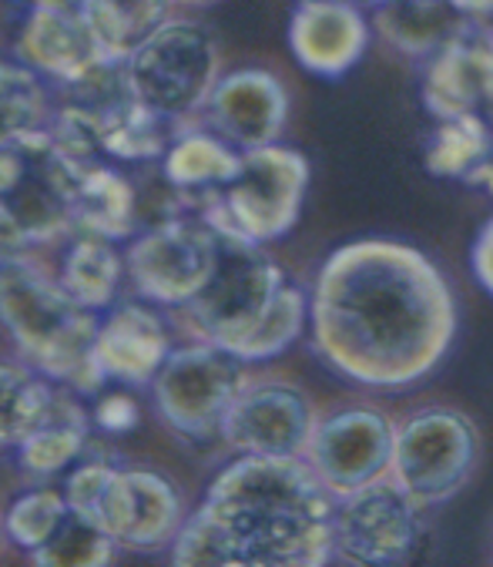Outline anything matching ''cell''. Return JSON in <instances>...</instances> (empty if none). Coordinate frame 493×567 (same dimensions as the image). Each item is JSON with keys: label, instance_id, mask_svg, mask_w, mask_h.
<instances>
[{"label": "cell", "instance_id": "obj_30", "mask_svg": "<svg viewBox=\"0 0 493 567\" xmlns=\"http://www.w3.org/2000/svg\"><path fill=\"white\" fill-rule=\"evenodd\" d=\"M111 557H114L111 534H104L94 520L74 511H68L54 537L31 554L38 567H101V564H111Z\"/></svg>", "mask_w": 493, "mask_h": 567}, {"label": "cell", "instance_id": "obj_15", "mask_svg": "<svg viewBox=\"0 0 493 567\" xmlns=\"http://www.w3.org/2000/svg\"><path fill=\"white\" fill-rule=\"evenodd\" d=\"M369 28L356 0H299L289 21V48L316 78H342L366 51Z\"/></svg>", "mask_w": 493, "mask_h": 567}, {"label": "cell", "instance_id": "obj_4", "mask_svg": "<svg viewBox=\"0 0 493 567\" xmlns=\"http://www.w3.org/2000/svg\"><path fill=\"white\" fill-rule=\"evenodd\" d=\"M309 185V162L296 148L266 145L242 152L238 175L202 202V218L218 233L249 243H276L299 221Z\"/></svg>", "mask_w": 493, "mask_h": 567}, {"label": "cell", "instance_id": "obj_38", "mask_svg": "<svg viewBox=\"0 0 493 567\" xmlns=\"http://www.w3.org/2000/svg\"><path fill=\"white\" fill-rule=\"evenodd\" d=\"M28 4H34V8H84L88 0H28Z\"/></svg>", "mask_w": 493, "mask_h": 567}, {"label": "cell", "instance_id": "obj_14", "mask_svg": "<svg viewBox=\"0 0 493 567\" xmlns=\"http://www.w3.org/2000/svg\"><path fill=\"white\" fill-rule=\"evenodd\" d=\"M205 115L215 135H222L238 152H253L279 142L289 118V94L276 74L245 68L218 78L215 91L208 94Z\"/></svg>", "mask_w": 493, "mask_h": 567}, {"label": "cell", "instance_id": "obj_29", "mask_svg": "<svg viewBox=\"0 0 493 567\" xmlns=\"http://www.w3.org/2000/svg\"><path fill=\"white\" fill-rule=\"evenodd\" d=\"M48 91L34 68L0 64V142H24L38 132H48Z\"/></svg>", "mask_w": 493, "mask_h": 567}, {"label": "cell", "instance_id": "obj_13", "mask_svg": "<svg viewBox=\"0 0 493 567\" xmlns=\"http://www.w3.org/2000/svg\"><path fill=\"white\" fill-rule=\"evenodd\" d=\"M91 520L129 550H158L182 527L175 487L152 471H111Z\"/></svg>", "mask_w": 493, "mask_h": 567}, {"label": "cell", "instance_id": "obj_18", "mask_svg": "<svg viewBox=\"0 0 493 567\" xmlns=\"http://www.w3.org/2000/svg\"><path fill=\"white\" fill-rule=\"evenodd\" d=\"M168 357V329L162 316L145 306H121L97 326L94 363L104 373V380H117L129 386L155 383Z\"/></svg>", "mask_w": 493, "mask_h": 567}, {"label": "cell", "instance_id": "obj_36", "mask_svg": "<svg viewBox=\"0 0 493 567\" xmlns=\"http://www.w3.org/2000/svg\"><path fill=\"white\" fill-rule=\"evenodd\" d=\"M463 185H470V188H480V192H486V195H493V148L483 155V162L466 175V182Z\"/></svg>", "mask_w": 493, "mask_h": 567}, {"label": "cell", "instance_id": "obj_12", "mask_svg": "<svg viewBox=\"0 0 493 567\" xmlns=\"http://www.w3.org/2000/svg\"><path fill=\"white\" fill-rule=\"evenodd\" d=\"M312 403L289 383L245 386L228 406L218 436L235 453L253 457H302L316 430Z\"/></svg>", "mask_w": 493, "mask_h": 567}, {"label": "cell", "instance_id": "obj_11", "mask_svg": "<svg viewBox=\"0 0 493 567\" xmlns=\"http://www.w3.org/2000/svg\"><path fill=\"white\" fill-rule=\"evenodd\" d=\"M393 446L397 426L383 413L342 410L316 423L302 457L339 501L390 477Z\"/></svg>", "mask_w": 493, "mask_h": 567}, {"label": "cell", "instance_id": "obj_10", "mask_svg": "<svg viewBox=\"0 0 493 567\" xmlns=\"http://www.w3.org/2000/svg\"><path fill=\"white\" fill-rule=\"evenodd\" d=\"M218 262V233L205 218H165L129 249L135 289L162 306H188Z\"/></svg>", "mask_w": 493, "mask_h": 567}, {"label": "cell", "instance_id": "obj_19", "mask_svg": "<svg viewBox=\"0 0 493 567\" xmlns=\"http://www.w3.org/2000/svg\"><path fill=\"white\" fill-rule=\"evenodd\" d=\"M473 21L453 0H387L377 8V31L407 58H430Z\"/></svg>", "mask_w": 493, "mask_h": 567}, {"label": "cell", "instance_id": "obj_16", "mask_svg": "<svg viewBox=\"0 0 493 567\" xmlns=\"http://www.w3.org/2000/svg\"><path fill=\"white\" fill-rule=\"evenodd\" d=\"M18 54L28 68L64 81H84L111 54L101 48L84 8H34L21 28Z\"/></svg>", "mask_w": 493, "mask_h": 567}, {"label": "cell", "instance_id": "obj_28", "mask_svg": "<svg viewBox=\"0 0 493 567\" xmlns=\"http://www.w3.org/2000/svg\"><path fill=\"white\" fill-rule=\"evenodd\" d=\"M309 319V302L296 286H283L273 299V306L263 312V319L245 332L238 343L228 347L242 363H263L279 353H286L296 339L302 336V326Z\"/></svg>", "mask_w": 493, "mask_h": 567}, {"label": "cell", "instance_id": "obj_34", "mask_svg": "<svg viewBox=\"0 0 493 567\" xmlns=\"http://www.w3.org/2000/svg\"><path fill=\"white\" fill-rule=\"evenodd\" d=\"M28 168V145L24 142H0V198L11 195Z\"/></svg>", "mask_w": 493, "mask_h": 567}, {"label": "cell", "instance_id": "obj_39", "mask_svg": "<svg viewBox=\"0 0 493 567\" xmlns=\"http://www.w3.org/2000/svg\"><path fill=\"white\" fill-rule=\"evenodd\" d=\"M480 115L486 118V125L493 128V81H490V87H486V94H483V104H480Z\"/></svg>", "mask_w": 493, "mask_h": 567}, {"label": "cell", "instance_id": "obj_27", "mask_svg": "<svg viewBox=\"0 0 493 567\" xmlns=\"http://www.w3.org/2000/svg\"><path fill=\"white\" fill-rule=\"evenodd\" d=\"M54 403L44 373L0 363V446H21Z\"/></svg>", "mask_w": 493, "mask_h": 567}, {"label": "cell", "instance_id": "obj_21", "mask_svg": "<svg viewBox=\"0 0 493 567\" xmlns=\"http://www.w3.org/2000/svg\"><path fill=\"white\" fill-rule=\"evenodd\" d=\"M135 218L138 202L125 175L104 165H91L81 172L74 188V225L81 233H94L117 243L135 233Z\"/></svg>", "mask_w": 493, "mask_h": 567}, {"label": "cell", "instance_id": "obj_6", "mask_svg": "<svg viewBox=\"0 0 493 567\" xmlns=\"http://www.w3.org/2000/svg\"><path fill=\"white\" fill-rule=\"evenodd\" d=\"M132 94L168 118H185L208 104L218 84L215 38L192 21H165L129 58Z\"/></svg>", "mask_w": 493, "mask_h": 567}, {"label": "cell", "instance_id": "obj_7", "mask_svg": "<svg viewBox=\"0 0 493 567\" xmlns=\"http://www.w3.org/2000/svg\"><path fill=\"white\" fill-rule=\"evenodd\" d=\"M480 436L456 410H423L397 426L390 477L420 504L436 507L463 491L476 467Z\"/></svg>", "mask_w": 493, "mask_h": 567}, {"label": "cell", "instance_id": "obj_23", "mask_svg": "<svg viewBox=\"0 0 493 567\" xmlns=\"http://www.w3.org/2000/svg\"><path fill=\"white\" fill-rule=\"evenodd\" d=\"M101 125V148L111 158L121 162H152V158H165V152L172 148V128L178 118H168L162 111H152L148 104H142L135 94L129 101H121L117 107L104 111V115H94Z\"/></svg>", "mask_w": 493, "mask_h": 567}, {"label": "cell", "instance_id": "obj_25", "mask_svg": "<svg viewBox=\"0 0 493 567\" xmlns=\"http://www.w3.org/2000/svg\"><path fill=\"white\" fill-rule=\"evenodd\" d=\"M84 14L111 58H132L168 21V0H88Z\"/></svg>", "mask_w": 493, "mask_h": 567}, {"label": "cell", "instance_id": "obj_20", "mask_svg": "<svg viewBox=\"0 0 493 567\" xmlns=\"http://www.w3.org/2000/svg\"><path fill=\"white\" fill-rule=\"evenodd\" d=\"M242 168V152L212 132H188L172 142L165 152V182L182 195H198V205L222 192Z\"/></svg>", "mask_w": 493, "mask_h": 567}, {"label": "cell", "instance_id": "obj_17", "mask_svg": "<svg viewBox=\"0 0 493 567\" xmlns=\"http://www.w3.org/2000/svg\"><path fill=\"white\" fill-rule=\"evenodd\" d=\"M493 81V41L490 31L466 28L436 54L427 58L423 104L433 118L473 115Z\"/></svg>", "mask_w": 493, "mask_h": 567}, {"label": "cell", "instance_id": "obj_24", "mask_svg": "<svg viewBox=\"0 0 493 567\" xmlns=\"http://www.w3.org/2000/svg\"><path fill=\"white\" fill-rule=\"evenodd\" d=\"M121 276H125V262H121L114 243L94 233H81L61 266V286L91 312L107 309L114 302Z\"/></svg>", "mask_w": 493, "mask_h": 567}, {"label": "cell", "instance_id": "obj_1", "mask_svg": "<svg viewBox=\"0 0 493 567\" xmlns=\"http://www.w3.org/2000/svg\"><path fill=\"white\" fill-rule=\"evenodd\" d=\"M312 347L339 377L403 390L430 377L453 347L456 299L430 256L393 239L336 249L312 286Z\"/></svg>", "mask_w": 493, "mask_h": 567}, {"label": "cell", "instance_id": "obj_35", "mask_svg": "<svg viewBox=\"0 0 493 567\" xmlns=\"http://www.w3.org/2000/svg\"><path fill=\"white\" fill-rule=\"evenodd\" d=\"M473 276L493 296V218L483 225L476 243H473Z\"/></svg>", "mask_w": 493, "mask_h": 567}, {"label": "cell", "instance_id": "obj_26", "mask_svg": "<svg viewBox=\"0 0 493 567\" xmlns=\"http://www.w3.org/2000/svg\"><path fill=\"white\" fill-rule=\"evenodd\" d=\"M493 148V128L480 111L456 118H440L433 135L423 148V165L436 178L466 182V175L483 162V155Z\"/></svg>", "mask_w": 493, "mask_h": 567}, {"label": "cell", "instance_id": "obj_3", "mask_svg": "<svg viewBox=\"0 0 493 567\" xmlns=\"http://www.w3.org/2000/svg\"><path fill=\"white\" fill-rule=\"evenodd\" d=\"M0 322L24 360L48 380H61L78 393H97L104 373L94 363L97 319L61 279L44 276L28 259L0 266Z\"/></svg>", "mask_w": 493, "mask_h": 567}, {"label": "cell", "instance_id": "obj_2", "mask_svg": "<svg viewBox=\"0 0 493 567\" xmlns=\"http://www.w3.org/2000/svg\"><path fill=\"white\" fill-rule=\"evenodd\" d=\"M336 497L306 457L242 453L178 527V567H319L336 557Z\"/></svg>", "mask_w": 493, "mask_h": 567}, {"label": "cell", "instance_id": "obj_33", "mask_svg": "<svg viewBox=\"0 0 493 567\" xmlns=\"http://www.w3.org/2000/svg\"><path fill=\"white\" fill-rule=\"evenodd\" d=\"M31 236L24 233V225L18 221V215L0 202V266H11V262H21L28 259V249H31Z\"/></svg>", "mask_w": 493, "mask_h": 567}, {"label": "cell", "instance_id": "obj_5", "mask_svg": "<svg viewBox=\"0 0 493 567\" xmlns=\"http://www.w3.org/2000/svg\"><path fill=\"white\" fill-rule=\"evenodd\" d=\"M283 286V269L259 243L218 233L215 272L185 309L202 339L228 350L263 319Z\"/></svg>", "mask_w": 493, "mask_h": 567}, {"label": "cell", "instance_id": "obj_31", "mask_svg": "<svg viewBox=\"0 0 493 567\" xmlns=\"http://www.w3.org/2000/svg\"><path fill=\"white\" fill-rule=\"evenodd\" d=\"M68 511H71L68 497H61L58 491H31L11 504L8 534L18 547L34 554L38 547H44L54 537V530L64 524Z\"/></svg>", "mask_w": 493, "mask_h": 567}, {"label": "cell", "instance_id": "obj_40", "mask_svg": "<svg viewBox=\"0 0 493 567\" xmlns=\"http://www.w3.org/2000/svg\"><path fill=\"white\" fill-rule=\"evenodd\" d=\"M369 4H377V8H380V4H387V0H369Z\"/></svg>", "mask_w": 493, "mask_h": 567}, {"label": "cell", "instance_id": "obj_37", "mask_svg": "<svg viewBox=\"0 0 493 567\" xmlns=\"http://www.w3.org/2000/svg\"><path fill=\"white\" fill-rule=\"evenodd\" d=\"M453 4L466 18H486V14H493V0H453Z\"/></svg>", "mask_w": 493, "mask_h": 567}, {"label": "cell", "instance_id": "obj_9", "mask_svg": "<svg viewBox=\"0 0 493 567\" xmlns=\"http://www.w3.org/2000/svg\"><path fill=\"white\" fill-rule=\"evenodd\" d=\"M393 477H383L336 501V557L366 567L407 564L423 537V514Z\"/></svg>", "mask_w": 493, "mask_h": 567}, {"label": "cell", "instance_id": "obj_32", "mask_svg": "<svg viewBox=\"0 0 493 567\" xmlns=\"http://www.w3.org/2000/svg\"><path fill=\"white\" fill-rule=\"evenodd\" d=\"M94 423L107 433H129L138 426V406L132 396L125 393H114V396H104L94 410Z\"/></svg>", "mask_w": 493, "mask_h": 567}, {"label": "cell", "instance_id": "obj_22", "mask_svg": "<svg viewBox=\"0 0 493 567\" xmlns=\"http://www.w3.org/2000/svg\"><path fill=\"white\" fill-rule=\"evenodd\" d=\"M91 420L71 393H54L51 410L18 446V461L31 474H58L81 457Z\"/></svg>", "mask_w": 493, "mask_h": 567}, {"label": "cell", "instance_id": "obj_41", "mask_svg": "<svg viewBox=\"0 0 493 567\" xmlns=\"http://www.w3.org/2000/svg\"><path fill=\"white\" fill-rule=\"evenodd\" d=\"M490 41H493V31H490Z\"/></svg>", "mask_w": 493, "mask_h": 567}, {"label": "cell", "instance_id": "obj_8", "mask_svg": "<svg viewBox=\"0 0 493 567\" xmlns=\"http://www.w3.org/2000/svg\"><path fill=\"white\" fill-rule=\"evenodd\" d=\"M242 360L218 343L202 339L198 347L172 350L155 377V403L162 420L185 440H208L235 396L245 390Z\"/></svg>", "mask_w": 493, "mask_h": 567}]
</instances>
